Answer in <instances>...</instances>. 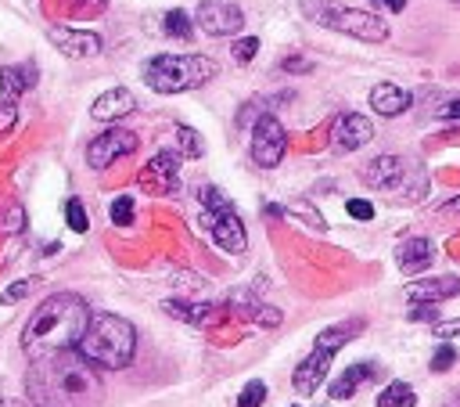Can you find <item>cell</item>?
Wrapping results in <instances>:
<instances>
[{"instance_id":"6da1fadb","label":"cell","mask_w":460,"mask_h":407,"mask_svg":"<svg viewBox=\"0 0 460 407\" xmlns=\"http://www.w3.org/2000/svg\"><path fill=\"white\" fill-rule=\"evenodd\" d=\"M26 393L33 407H98L105 382L80 350H58L33 360Z\"/></svg>"},{"instance_id":"7a4b0ae2","label":"cell","mask_w":460,"mask_h":407,"mask_svg":"<svg viewBox=\"0 0 460 407\" xmlns=\"http://www.w3.org/2000/svg\"><path fill=\"white\" fill-rule=\"evenodd\" d=\"M87 325H90L87 299L76 292H55L37 307V314L22 328V350L30 360L58 353V350H76Z\"/></svg>"},{"instance_id":"3957f363","label":"cell","mask_w":460,"mask_h":407,"mask_svg":"<svg viewBox=\"0 0 460 407\" xmlns=\"http://www.w3.org/2000/svg\"><path fill=\"white\" fill-rule=\"evenodd\" d=\"M76 350L98 368H130L137 353V328L119 314H90V325Z\"/></svg>"},{"instance_id":"277c9868","label":"cell","mask_w":460,"mask_h":407,"mask_svg":"<svg viewBox=\"0 0 460 407\" xmlns=\"http://www.w3.org/2000/svg\"><path fill=\"white\" fill-rule=\"evenodd\" d=\"M219 65L205 55H155L144 65V83L155 94H183L216 80Z\"/></svg>"},{"instance_id":"5b68a950","label":"cell","mask_w":460,"mask_h":407,"mask_svg":"<svg viewBox=\"0 0 460 407\" xmlns=\"http://www.w3.org/2000/svg\"><path fill=\"white\" fill-rule=\"evenodd\" d=\"M302 15L324 30L335 33H349L363 44H381L388 40V26L374 15V12H360V8H338L331 0H302Z\"/></svg>"},{"instance_id":"8992f818","label":"cell","mask_w":460,"mask_h":407,"mask_svg":"<svg viewBox=\"0 0 460 407\" xmlns=\"http://www.w3.org/2000/svg\"><path fill=\"white\" fill-rule=\"evenodd\" d=\"M201 228L212 235V242L223 253H234L238 256V253L249 249V235H245L242 217L230 210V202L216 187H205L201 191Z\"/></svg>"},{"instance_id":"52a82bcc","label":"cell","mask_w":460,"mask_h":407,"mask_svg":"<svg viewBox=\"0 0 460 407\" xmlns=\"http://www.w3.org/2000/svg\"><path fill=\"white\" fill-rule=\"evenodd\" d=\"M194 22L205 37H234L245 30V15L234 0H201L194 12Z\"/></svg>"},{"instance_id":"ba28073f","label":"cell","mask_w":460,"mask_h":407,"mask_svg":"<svg viewBox=\"0 0 460 407\" xmlns=\"http://www.w3.org/2000/svg\"><path fill=\"white\" fill-rule=\"evenodd\" d=\"M285 148H288V134H285L281 119L260 116V123L252 126V159H256L263 169H274V166H281Z\"/></svg>"},{"instance_id":"9c48e42d","label":"cell","mask_w":460,"mask_h":407,"mask_svg":"<svg viewBox=\"0 0 460 407\" xmlns=\"http://www.w3.org/2000/svg\"><path fill=\"white\" fill-rule=\"evenodd\" d=\"M133 152H137V134L112 126L87 144V162H90V169H108L115 159H126Z\"/></svg>"},{"instance_id":"30bf717a","label":"cell","mask_w":460,"mask_h":407,"mask_svg":"<svg viewBox=\"0 0 460 407\" xmlns=\"http://www.w3.org/2000/svg\"><path fill=\"white\" fill-rule=\"evenodd\" d=\"M141 187L151 191V195H173L180 187V159L173 152H158L141 169Z\"/></svg>"},{"instance_id":"8fae6325","label":"cell","mask_w":460,"mask_h":407,"mask_svg":"<svg viewBox=\"0 0 460 407\" xmlns=\"http://www.w3.org/2000/svg\"><path fill=\"white\" fill-rule=\"evenodd\" d=\"M360 180L374 191H399L406 184V162L399 155H378L360 169Z\"/></svg>"},{"instance_id":"7c38bea8","label":"cell","mask_w":460,"mask_h":407,"mask_svg":"<svg viewBox=\"0 0 460 407\" xmlns=\"http://www.w3.org/2000/svg\"><path fill=\"white\" fill-rule=\"evenodd\" d=\"M371 137H374V123H371L367 116H360V112H345V116H338L335 126H331V144H335V152H356V148H363Z\"/></svg>"},{"instance_id":"4fadbf2b","label":"cell","mask_w":460,"mask_h":407,"mask_svg":"<svg viewBox=\"0 0 460 407\" xmlns=\"http://www.w3.org/2000/svg\"><path fill=\"white\" fill-rule=\"evenodd\" d=\"M47 40H51L65 58H94V55H101V37L90 33V30H65V26H55V30H47Z\"/></svg>"},{"instance_id":"5bb4252c","label":"cell","mask_w":460,"mask_h":407,"mask_svg":"<svg viewBox=\"0 0 460 407\" xmlns=\"http://www.w3.org/2000/svg\"><path fill=\"white\" fill-rule=\"evenodd\" d=\"M453 296H460V278H453V274L421 278V281L406 285V299L410 303H442V299H453Z\"/></svg>"},{"instance_id":"9a60e30c","label":"cell","mask_w":460,"mask_h":407,"mask_svg":"<svg viewBox=\"0 0 460 407\" xmlns=\"http://www.w3.org/2000/svg\"><path fill=\"white\" fill-rule=\"evenodd\" d=\"M335 353H324V350H313L299 368H295V389L302 396H313L324 382H328V368H331Z\"/></svg>"},{"instance_id":"2e32d148","label":"cell","mask_w":460,"mask_h":407,"mask_svg":"<svg viewBox=\"0 0 460 407\" xmlns=\"http://www.w3.org/2000/svg\"><path fill=\"white\" fill-rule=\"evenodd\" d=\"M133 108H137V98H133L126 87H112V91H105V94L90 105V116H94L98 123H115V119L130 116Z\"/></svg>"},{"instance_id":"e0dca14e","label":"cell","mask_w":460,"mask_h":407,"mask_svg":"<svg viewBox=\"0 0 460 407\" xmlns=\"http://www.w3.org/2000/svg\"><path fill=\"white\" fill-rule=\"evenodd\" d=\"M371 378H381V368L378 364H353V368H345L335 382H331V400H349L363 382H371Z\"/></svg>"},{"instance_id":"ac0fdd59","label":"cell","mask_w":460,"mask_h":407,"mask_svg":"<svg viewBox=\"0 0 460 407\" xmlns=\"http://www.w3.org/2000/svg\"><path fill=\"white\" fill-rule=\"evenodd\" d=\"M367 325H363V317H349V321H338V325H331V328H324L320 335H317V346L313 350H324V353H338L345 342H353L360 332H363Z\"/></svg>"},{"instance_id":"d6986e66","label":"cell","mask_w":460,"mask_h":407,"mask_svg":"<svg viewBox=\"0 0 460 407\" xmlns=\"http://www.w3.org/2000/svg\"><path fill=\"white\" fill-rule=\"evenodd\" d=\"M371 108L378 116H403L410 108V94L403 87H396V83H378L371 91Z\"/></svg>"},{"instance_id":"ffe728a7","label":"cell","mask_w":460,"mask_h":407,"mask_svg":"<svg viewBox=\"0 0 460 407\" xmlns=\"http://www.w3.org/2000/svg\"><path fill=\"white\" fill-rule=\"evenodd\" d=\"M435 260V246L428 242V238H406L399 249H396V264H399V271H424L428 264Z\"/></svg>"},{"instance_id":"44dd1931","label":"cell","mask_w":460,"mask_h":407,"mask_svg":"<svg viewBox=\"0 0 460 407\" xmlns=\"http://www.w3.org/2000/svg\"><path fill=\"white\" fill-rule=\"evenodd\" d=\"M33 83H37V65H33V62H26V65H4V69H0V91H4L8 101H19V94H26Z\"/></svg>"},{"instance_id":"7402d4cb","label":"cell","mask_w":460,"mask_h":407,"mask_svg":"<svg viewBox=\"0 0 460 407\" xmlns=\"http://www.w3.org/2000/svg\"><path fill=\"white\" fill-rule=\"evenodd\" d=\"M378 407H417V396H413V385L410 382H388L378 396Z\"/></svg>"},{"instance_id":"603a6c76","label":"cell","mask_w":460,"mask_h":407,"mask_svg":"<svg viewBox=\"0 0 460 407\" xmlns=\"http://www.w3.org/2000/svg\"><path fill=\"white\" fill-rule=\"evenodd\" d=\"M212 307H194V303H166V314L169 317H180V321H187V325H209L212 321V314H209Z\"/></svg>"},{"instance_id":"cb8c5ba5","label":"cell","mask_w":460,"mask_h":407,"mask_svg":"<svg viewBox=\"0 0 460 407\" xmlns=\"http://www.w3.org/2000/svg\"><path fill=\"white\" fill-rule=\"evenodd\" d=\"M173 141H176V152L183 155V159H198L205 148H201V137L191 130V126H176L173 130Z\"/></svg>"},{"instance_id":"d4e9b609","label":"cell","mask_w":460,"mask_h":407,"mask_svg":"<svg viewBox=\"0 0 460 407\" xmlns=\"http://www.w3.org/2000/svg\"><path fill=\"white\" fill-rule=\"evenodd\" d=\"M22 228H26V213H22V206H19V202H8L4 213H0V235H19Z\"/></svg>"},{"instance_id":"484cf974","label":"cell","mask_w":460,"mask_h":407,"mask_svg":"<svg viewBox=\"0 0 460 407\" xmlns=\"http://www.w3.org/2000/svg\"><path fill=\"white\" fill-rule=\"evenodd\" d=\"M166 33L169 37H176V40H191L194 37V26H191V19H187V12H169L166 15Z\"/></svg>"},{"instance_id":"4316f807","label":"cell","mask_w":460,"mask_h":407,"mask_svg":"<svg viewBox=\"0 0 460 407\" xmlns=\"http://www.w3.org/2000/svg\"><path fill=\"white\" fill-rule=\"evenodd\" d=\"M65 221H69V228H72L76 235H83V231L90 228L87 210H83V202H80V198H69V202H65Z\"/></svg>"},{"instance_id":"83f0119b","label":"cell","mask_w":460,"mask_h":407,"mask_svg":"<svg viewBox=\"0 0 460 407\" xmlns=\"http://www.w3.org/2000/svg\"><path fill=\"white\" fill-rule=\"evenodd\" d=\"M263 400H267V382H263V378H252V382L242 389L238 407H263Z\"/></svg>"},{"instance_id":"f1b7e54d","label":"cell","mask_w":460,"mask_h":407,"mask_svg":"<svg viewBox=\"0 0 460 407\" xmlns=\"http://www.w3.org/2000/svg\"><path fill=\"white\" fill-rule=\"evenodd\" d=\"M112 224H119V228H130L133 224V198L130 195H119L115 202H112Z\"/></svg>"},{"instance_id":"f546056e","label":"cell","mask_w":460,"mask_h":407,"mask_svg":"<svg viewBox=\"0 0 460 407\" xmlns=\"http://www.w3.org/2000/svg\"><path fill=\"white\" fill-rule=\"evenodd\" d=\"M453 364H456V350H453L449 342H442V346L435 350V357H431V371H439V375H442V371H449Z\"/></svg>"},{"instance_id":"4dcf8cb0","label":"cell","mask_w":460,"mask_h":407,"mask_svg":"<svg viewBox=\"0 0 460 407\" xmlns=\"http://www.w3.org/2000/svg\"><path fill=\"white\" fill-rule=\"evenodd\" d=\"M33 289H37V278H26V281H19V285H12V289L0 292V303H19V299H26Z\"/></svg>"},{"instance_id":"1f68e13d","label":"cell","mask_w":460,"mask_h":407,"mask_svg":"<svg viewBox=\"0 0 460 407\" xmlns=\"http://www.w3.org/2000/svg\"><path fill=\"white\" fill-rule=\"evenodd\" d=\"M256 55H260V37H245V40L234 44V58H238L242 65H249Z\"/></svg>"},{"instance_id":"d6a6232c","label":"cell","mask_w":460,"mask_h":407,"mask_svg":"<svg viewBox=\"0 0 460 407\" xmlns=\"http://www.w3.org/2000/svg\"><path fill=\"white\" fill-rule=\"evenodd\" d=\"M15 123H19V105L4 101V105H0V137H4L8 130H15Z\"/></svg>"},{"instance_id":"836d02e7","label":"cell","mask_w":460,"mask_h":407,"mask_svg":"<svg viewBox=\"0 0 460 407\" xmlns=\"http://www.w3.org/2000/svg\"><path fill=\"white\" fill-rule=\"evenodd\" d=\"M345 210H349L353 221H374V206H371V202H363V198L345 202Z\"/></svg>"},{"instance_id":"e575fe53","label":"cell","mask_w":460,"mask_h":407,"mask_svg":"<svg viewBox=\"0 0 460 407\" xmlns=\"http://www.w3.org/2000/svg\"><path fill=\"white\" fill-rule=\"evenodd\" d=\"M435 317H439L435 303H413V310H410V321H435Z\"/></svg>"},{"instance_id":"d590c367","label":"cell","mask_w":460,"mask_h":407,"mask_svg":"<svg viewBox=\"0 0 460 407\" xmlns=\"http://www.w3.org/2000/svg\"><path fill=\"white\" fill-rule=\"evenodd\" d=\"M439 119H460V98H453V101L439 105Z\"/></svg>"},{"instance_id":"8d00e7d4","label":"cell","mask_w":460,"mask_h":407,"mask_svg":"<svg viewBox=\"0 0 460 407\" xmlns=\"http://www.w3.org/2000/svg\"><path fill=\"white\" fill-rule=\"evenodd\" d=\"M439 339H449V335H460V321H442V325H435L431 328Z\"/></svg>"},{"instance_id":"74e56055","label":"cell","mask_w":460,"mask_h":407,"mask_svg":"<svg viewBox=\"0 0 460 407\" xmlns=\"http://www.w3.org/2000/svg\"><path fill=\"white\" fill-rule=\"evenodd\" d=\"M281 69H285V73H310L313 65H310L306 58H285V65H281Z\"/></svg>"},{"instance_id":"f35d334b","label":"cell","mask_w":460,"mask_h":407,"mask_svg":"<svg viewBox=\"0 0 460 407\" xmlns=\"http://www.w3.org/2000/svg\"><path fill=\"white\" fill-rule=\"evenodd\" d=\"M374 4H381V8H388V12H403L406 0H374Z\"/></svg>"},{"instance_id":"ab89813d","label":"cell","mask_w":460,"mask_h":407,"mask_svg":"<svg viewBox=\"0 0 460 407\" xmlns=\"http://www.w3.org/2000/svg\"><path fill=\"white\" fill-rule=\"evenodd\" d=\"M442 407H460V389H453L449 396H446V403Z\"/></svg>"},{"instance_id":"60d3db41","label":"cell","mask_w":460,"mask_h":407,"mask_svg":"<svg viewBox=\"0 0 460 407\" xmlns=\"http://www.w3.org/2000/svg\"><path fill=\"white\" fill-rule=\"evenodd\" d=\"M0 407H26V403H19V400H0Z\"/></svg>"},{"instance_id":"b9f144b4","label":"cell","mask_w":460,"mask_h":407,"mask_svg":"<svg viewBox=\"0 0 460 407\" xmlns=\"http://www.w3.org/2000/svg\"><path fill=\"white\" fill-rule=\"evenodd\" d=\"M449 210H453V213H460V198H453V202H449Z\"/></svg>"},{"instance_id":"7bdbcfd3","label":"cell","mask_w":460,"mask_h":407,"mask_svg":"<svg viewBox=\"0 0 460 407\" xmlns=\"http://www.w3.org/2000/svg\"><path fill=\"white\" fill-rule=\"evenodd\" d=\"M292 407H299V403H292Z\"/></svg>"},{"instance_id":"ee69618b","label":"cell","mask_w":460,"mask_h":407,"mask_svg":"<svg viewBox=\"0 0 460 407\" xmlns=\"http://www.w3.org/2000/svg\"><path fill=\"white\" fill-rule=\"evenodd\" d=\"M456 4H460V0H456Z\"/></svg>"}]
</instances>
